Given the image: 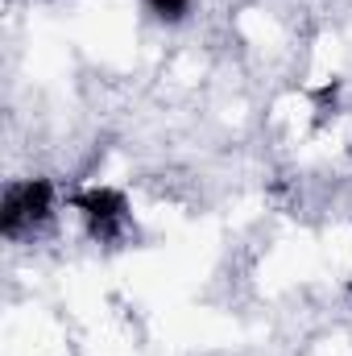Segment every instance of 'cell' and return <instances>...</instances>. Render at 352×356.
Instances as JSON below:
<instances>
[{
  "label": "cell",
  "instance_id": "1",
  "mask_svg": "<svg viewBox=\"0 0 352 356\" xmlns=\"http://www.w3.org/2000/svg\"><path fill=\"white\" fill-rule=\"evenodd\" d=\"M54 216V182L50 178H25V182H8L4 191V207H0V228L8 241H17L21 232L42 228Z\"/></svg>",
  "mask_w": 352,
  "mask_h": 356
},
{
  "label": "cell",
  "instance_id": "2",
  "mask_svg": "<svg viewBox=\"0 0 352 356\" xmlns=\"http://www.w3.org/2000/svg\"><path fill=\"white\" fill-rule=\"evenodd\" d=\"M71 207L83 216L88 232L95 241H104V245H116L129 232V203L112 186H88V191H79L71 199Z\"/></svg>",
  "mask_w": 352,
  "mask_h": 356
},
{
  "label": "cell",
  "instance_id": "3",
  "mask_svg": "<svg viewBox=\"0 0 352 356\" xmlns=\"http://www.w3.org/2000/svg\"><path fill=\"white\" fill-rule=\"evenodd\" d=\"M145 8H150L158 21H166V25H178V21L191 17V0H145Z\"/></svg>",
  "mask_w": 352,
  "mask_h": 356
}]
</instances>
